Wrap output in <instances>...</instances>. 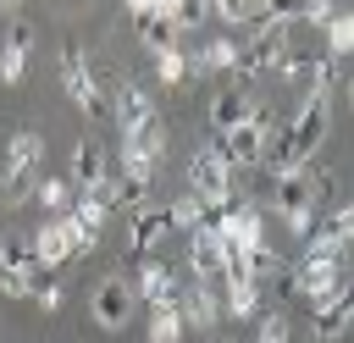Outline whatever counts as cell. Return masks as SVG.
<instances>
[{
    "instance_id": "6da1fadb",
    "label": "cell",
    "mask_w": 354,
    "mask_h": 343,
    "mask_svg": "<svg viewBox=\"0 0 354 343\" xmlns=\"http://www.w3.org/2000/svg\"><path fill=\"white\" fill-rule=\"evenodd\" d=\"M39 177H44V138L39 133H11V144L0 149V205L6 210L28 205Z\"/></svg>"
},
{
    "instance_id": "7a4b0ae2",
    "label": "cell",
    "mask_w": 354,
    "mask_h": 343,
    "mask_svg": "<svg viewBox=\"0 0 354 343\" xmlns=\"http://www.w3.org/2000/svg\"><path fill=\"white\" fill-rule=\"evenodd\" d=\"M188 194H199V205L210 210V221H216L227 205H238V183H232V166L221 160L216 138H205V144L194 149V160H188Z\"/></svg>"
},
{
    "instance_id": "3957f363",
    "label": "cell",
    "mask_w": 354,
    "mask_h": 343,
    "mask_svg": "<svg viewBox=\"0 0 354 343\" xmlns=\"http://www.w3.org/2000/svg\"><path fill=\"white\" fill-rule=\"evenodd\" d=\"M271 133H277L271 111H249L238 127L216 133V149H221V160H227L232 172H254V166L266 160V144H271Z\"/></svg>"
},
{
    "instance_id": "277c9868",
    "label": "cell",
    "mask_w": 354,
    "mask_h": 343,
    "mask_svg": "<svg viewBox=\"0 0 354 343\" xmlns=\"http://www.w3.org/2000/svg\"><path fill=\"white\" fill-rule=\"evenodd\" d=\"M61 89H66V100H72L83 116H111V100H105L100 77H94V66H88V50H83L77 39L61 44Z\"/></svg>"
},
{
    "instance_id": "5b68a950",
    "label": "cell",
    "mask_w": 354,
    "mask_h": 343,
    "mask_svg": "<svg viewBox=\"0 0 354 343\" xmlns=\"http://www.w3.org/2000/svg\"><path fill=\"white\" fill-rule=\"evenodd\" d=\"M293 50V39H288V22H254V33L238 44V72L232 77H260V72H277L282 66V55Z\"/></svg>"
},
{
    "instance_id": "8992f818",
    "label": "cell",
    "mask_w": 354,
    "mask_h": 343,
    "mask_svg": "<svg viewBox=\"0 0 354 343\" xmlns=\"http://www.w3.org/2000/svg\"><path fill=\"white\" fill-rule=\"evenodd\" d=\"M288 271V293L293 299H304L310 310L321 304V299H332V293H343L348 282H343V260H321V254H299L293 266H282Z\"/></svg>"
},
{
    "instance_id": "52a82bcc",
    "label": "cell",
    "mask_w": 354,
    "mask_h": 343,
    "mask_svg": "<svg viewBox=\"0 0 354 343\" xmlns=\"http://www.w3.org/2000/svg\"><path fill=\"white\" fill-rule=\"evenodd\" d=\"M348 238H354V210L348 205H332L304 232V254H321V260H343L348 266Z\"/></svg>"
},
{
    "instance_id": "ba28073f",
    "label": "cell",
    "mask_w": 354,
    "mask_h": 343,
    "mask_svg": "<svg viewBox=\"0 0 354 343\" xmlns=\"http://www.w3.org/2000/svg\"><path fill=\"white\" fill-rule=\"evenodd\" d=\"M133 282L127 277H105L94 293H88V315H94V326L100 332H122L127 321H133Z\"/></svg>"
},
{
    "instance_id": "9c48e42d",
    "label": "cell",
    "mask_w": 354,
    "mask_h": 343,
    "mask_svg": "<svg viewBox=\"0 0 354 343\" xmlns=\"http://www.w3.org/2000/svg\"><path fill=\"white\" fill-rule=\"evenodd\" d=\"M216 288L221 282H199V277L177 282V315H183V326H194V332H216L221 326V293Z\"/></svg>"
},
{
    "instance_id": "30bf717a",
    "label": "cell",
    "mask_w": 354,
    "mask_h": 343,
    "mask_svg": "<svg viewBox=\"0 0 354 343\" xmlns=\"http://www.w3.org/2000/svg\"><path fill=\"white\" fill-rule=\"evenodd\" d=\"M105 177H111V155H105L94 138H77L72 155H66V183H72L77 194H100Z\"/></svg>"
},
{
    "instance_id": "8fae6325",
    "label": "cell",
    "mask_w": 354,
    "mask_h": 343,
    "mask_svg": "<svg viewBox=\"0 0 354 343\" xmlns=\"http://www.w3.org/2000/svg\"><path fill=\"white\" fill-rule=\"evenodd\" d=\"M210 227H216V238H221V243H232V249H260V243H266V221H260V210H254V205H243V199H238V205H227Z\"/></svg>"
},
{
    "instance_id": "7c38bea8",
    "label": "cell",
    "mask_w": 354,
    "mask_h": 343,
    "mask_svg": "<svg viewBox=\"0 0 354 343\" xmlns=\"http://www.w3.org/2000/svg\"><path fill=\"white\" fill-rule=\"evenodd\" d=\"M166 238H171V216H166V210L138 205V210H133V221H127V254H133V260H144V254H155Z\"/></svg>"
},
{
    "instance_id": "4fadbf2b",
    "label": "cell",
    "mask_w": 354,
    "mask_h": 343,
    "mask_svg": "<svg viewBox=\"0 0 354 343\" xmlns=\"http://www.w3.org/2000/svg\"><path fill=\"white\" fill-rule=\"evenodd\" d=\"M133 299H138V304H149V310L177 304V271H171L166 260H144V266H138V277H133Z\"/></svg>"
},
{
    "instance_id": "5bb4252c",
    "label": "cell",
    "mask_w": 354,
    "mask_h": 343,
    "mask_svg": "<svg viewBox=\"0 0 354 343\" xmlns=\"http://www.w3.org/2000/svg\"><path fill=\"white\" fill-rule=\"evenodd\" d=\"M249 111H254V94H249L243 83H227V89H216V94L205 100V116H210V127H216V133L238 127Z\"/></svg>"
},
{
    "instance_id": "9a60e30c",
    "label": "cell",
    "mask_w": 354,
    "mask_h": 343,
    "mask_svg": "<svg viewBox=\"0 0 354 343\" xmlns=\"http://www.w3.org/2000/svg\"><path fill=\"white\" fill-rule=\"evenodd\" d=\"M28 50H33V22H28V17H11V28H6V50H0V83H22V72H28Z\"/></svg>"
},
{
    "instance_id": "2e32d148",
    "label": "cell",
    "mask_w": 354,
    "mask_h": 343,
    "mask_svg": "<svg viewBox=\"0 0 354 343\" xmlns=\"http://www.w3.org/2000/svg\"><path fill=\"white\" fill-rule=\"evenodd\" d=\"M348 315H354V293H332L315 304V343H343L348 337Z\"/></svg>"
},
{
    "instance_id": "e0dca14e",
    "label": "cell",
    "mask_w": 354,
    "mask_h": 343,
    "mask_svg": "<svg viewBox=\"0 0 354 343\" xmlns=\"http://www.w3.org/2000/svg\"><path fill=\"white\" fill-rule=\"evenodd\" d=\"M188 271L199 282H221V238H216V227L188 232Z\"/></svg>"
},
{
    "instance_id": "ac0fdd59",
    "label": "cell",
    "mask_w": 354,
    "mask_h": 343,
    "mask_svg": "<svg viewBox=\"0 0 354 343\" xmlns=\"http://www.w3.org/2000/svg\"><path fill=\"white\" fill-rule=\"evenodd\" d=\"M221 310L232 315V321H254L260 315V282L254 277H221Z\"/></svg>"
},
{
    "instance_id": "d6986e66",
    "label": "cell",
    "mask_w": 354,
    "mask_h": 343,
    "mask_svg": "<svg viewBox=\"0 0 354 343\" xmlns=\"http://www.w3.org/2000/svg\"><path fill=\"white\" fill-rule=\"evenodd\" d=\"M188 72H205V77L238 72V39H210L199 55H188Z\"/></svg>"
},
{
    "instance_id": "ffe728a7",
    "label": "cell",
    "mask_w": 354,
    "mask_h": 343,
    "mask_svg": "<svg viewBox=\"0 0 354 343\" xmlns=\"http://www.w3.org/2000/svg\"><path fill=\"white\" fill-rule=\"evenodd\" d=\"M33 254H39V266H44V271H50V266H66V260H72L66 216H61V221H44V227L33 232Z\"/></svg>"
},
{
    "instance_id": "44dd1931",
    "label": "cell",
    "mask_w": 354,
    "mask_h": 343,
    "mask_svg": "<svg viewBox=\"0 0 354 343\" xmlns=\"http://www.w3.org/2000/svg\"><path fill=\"white\" fill-rule=\"evenodd\" d=\"M122 144L127 149H138V155H149V160H166V116L155 111V116H144L138 127H127L122 133Z\"/></svg>"
},
{
    "instance_id": "7402d4cb",
    "label": "cell",
    "mask_w": 354,
    "mask_h": 343,
    "mask_svg": "<svg viewBox=\"0 0 354 343\" xmlns=\"http://www.w3.org/2000/svg\"><path fill=\"white\" fill-rule=\"evenodd\" d=\"M304 83H310V94H315V100H332V94L343 89V61H337V55H326V50H321V55H310Z\"/></svg>"
},
{
    "instance_id": "603a6c76",
    "label": "cell",
    "mask_w": 354,
    "mask_h": 343,
    "mask_svg": "<svg viewBox=\"0 0 354 343\" xmlns=\"http://www.w3.org/2000/svg\"><path fill=\"white\" fill-rule=\"evenodd\" d=\"M111 111H116V127L127 133V127H138L144 116H155V100H149L138 83H122V89H116V100H111Z\"/></svg>"
},
{
    "instance_id": "cb8c5ba5",
    "label": "cell",
    "mask_w": 354,
    "mask_h": 343,
    "mask_svg": "<svg viewBox=\"0 0 354 343\" xmlns=\"http://www.w3.org/2000/svg\"><path fill=\"white\" fill-rule=\"evenodd\" d=\"M133 33H138V44H144L149 55H160V50L177 44V22H171V17H149V11H138V17H133Z\"/></svg>"
},
{
    "instance_id": "d4e9b609",
    "label": "cell",
    "mask_w": 354,
    "mask_h": 343,
    "mask_svg": "<svg viewBox=\"0 0 354 343\" xmlns=\"http://www.w3.org/2000/svg\"><path fill=\"white\" fill-rule=\"evenodd\" d=\"M0 266L17 271V277H28V282L44 277V266H39V254H33V238H0Z\"/></svg>"
},
{
    "instance_id": "484cf974",
    "label": "cell",
    "mask_w": 354,
    "mask_h": 343,
    "mask_svg": "<svg viewBox=\"0 0 354 343\" xmlns=\"http://www.w3.org/2000/svg\"><path fill=\"white\" fill-rule=\"evenodd\" d=\"M166 216H171V232H199V227H210V210L199 205V194H177V199L166 205Z\"/></svg>"
},
{
    "instance_id": "4316f807",
    "label": "cell",
    "mask_w": 354,
    "mask_h": 343,
    "mask_svg": "<svg viewBox=\"0 0 354 343\" xmlns=\"http://www.w3.org/2000/svg\"><path fill=\"white\" fill-rule=\"evenodd\" d=\"M33 199H39V210H72V199H77V188L66 183V177H39L33 183Z\"/></svg>"
},
{
    "instance_id": "83f0119b",
    "label": "cell",
    "mask_w": 354,
    "mask_h": 343,
    "mask_svg": "<svg viewBox=\"0 0 354 343\" xmlns=\"http://www.w3.org/2000/svg\"><path fill=\"white\" fill-rule=\"evenodd\" d=\"M116 172H122L133 188H144V194H149V183H155L160 160H149V155H138V149H127V144H122V160H116Z\"/></svg>"
},
{
    "instance_id": "f1b7e54d",
    "label": "cell",
    "mask_w": 354,
    "mask_h": 343,
    "mask_svg": "<svg viewBox=\"0 0 354 343\" xmlns=\"http://www.w3.org/2000/svg\"><path fill=\"white\" fill-rule=\"evenodd\" d=\"M354 50V17L348 11H332V22H326V55H348Z\"/></svg>"
},
{
    "instance_id": "f546056e",
    "label": "cell",
    "mask_w": 354,
    "mask_h": 343,
    "mask_svg": "<svg viewBox=\"0 0 354 343\" xmlns=\"http://www.w3.org/2000/svg\"><path fill=\"white\" fill-rule=\"evenodd\" d=\"M77 227H88V232H100L105 221H111V210H105V199H94V194H77L72 199V210H66Z\"/></svg>"
},
{
    "instance_id": "4dcf8cb0",
    "label": "cell",
    "mask_w": 354,
    "mask_h": 343,
    "mask_svg": "<svg viewBox=\"0 0 354 343\" xmlns=\"http://www.w3.org/2000/svg\"><path fill=\"white\" fill-rule=\"evenodd\" d=\"M188 326H183V315H177V304H166V310H149V343H177Z\"/></svg>"
},
{
    "instance_id": "1f68e13d",
    "label": "cell",
    "mask_w": 354,
    "mask_h": 343,
    "mask_svg": "<svg viewBox=\"0 0 354 343\" xmlns=\"http://www.w3.org/2000/svg\"><path fill=\"white\" fill-rule=\"evenodd\" d=\"M288 337H293V321H288L282 310L254 315V343H288Z\"/></svg>"
},
{
    "instance_id": "d6a6232c",
    "label": "cell",
    "mask_w": 354,
    "mask_h": 343,
    "mask_svg": "<svg viewBox=\"0 0 354 343\" xmlns=\"http://www.w3.org/2000/svg\"><path fill=\"white\" fill-rule=\"evenodd\" d=\"M210 17H221V22H232V28H254V22H260L254 0H210Z\"/></svg>"
},
{
    "instance_id": "836d02e7",
    "label": "cell",
    "mask_w": 354,
    "mask_h": 343,
    "mask_svg": "<svg viewBox=\"0 0 354 343\" xmlns=\"http://www.w3.org/2000/svg\"><path fill=\"white\" fill-rule=\"evenodd\" d=\"M155 77H160V83H171V89H177V83H183V77H188V55H183V50H177V44H171V50H160V55H155Z\"/></svg>"
},
{
    "instance_id": "e575fe53",
    "label": "cell",
    "mask_w": 354,
    "mask_h": 343,
    "mask_svg": "<svg viewBox=\"0 0 354 343\" xmlns=\"http://www.w3.org/2000/svg\"><path fill=\"white\" fill-rule=\"evenodd\" d=\"M171 22H177V33L210 22V0H171Z\"/></svg>"
},
{
    "instance_id": "d590c367",
    "label": "cell",
    "mask_w": 354,
    "mask_h": 343,
    "mask_svg": "<svg viewBox=\"0 0 354 343\" xmlns=\"http://www.w3.org/2000/svg\"><path fill=\"white\" fill-rule=\"evenodd\" d=\"M254 11H260V22H293L304 11V0H254Z\"/></svg>"
},
{
    "instance_id": "8d00e7d4",
    "label": "cell",
    "mask_w": 354,
    "mask_h": 343,
    "mask_svg": "<svg viewBox=\"0 0 354 343\" xmlns=\"http://www.w3.org/2000/svg\"><path fill=\"white\" fill-rule=\"evenodd\" d=\"M332 11H337L332 0H304V11H299V17H304L310 28H326V22H332Z\"/></svg>"
},
{
    "instance_id": "74e56055",
    "label": "cell",
    "mask_w": 354,
    "mask_h": 343,
    "mask_svg": "<svg viewBox=\"0 0 354 343\" xmlns=\"http://www.w3.org/2000/svg\"><path fill=\"white\" fill-rule=\"evenodd\" d=\"M33 304H39L44 315H50V310H61V288H55V282H39V288H33Z\"/></svg>"
},
{
    "instance_id": "f35d334b",
    "label": "cell",
    "mask_w": 354,
    "mask_h": 343,
    "mask_svg": "<svg viewBox=\"0 0 354 343\" xmlns=\"http://www.w3.org/2000/svg\"><path fill=\"white\" fill-rule=\"evenodd\" d=\"M17 6H22V0H0V11H17Z\"/></svg>"
}]
</instances>
